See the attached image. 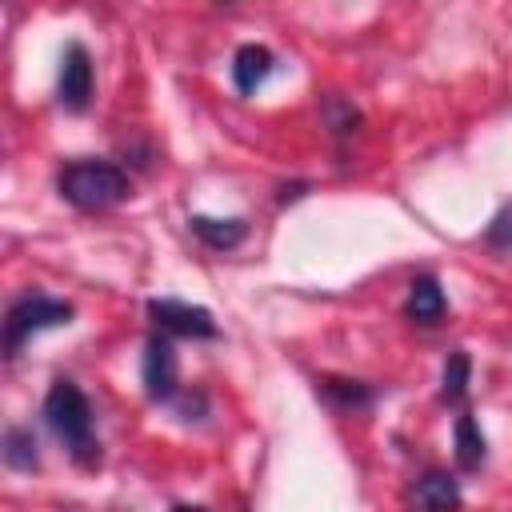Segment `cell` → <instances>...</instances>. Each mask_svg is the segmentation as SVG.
<instances>
[{
	"label": "cell",
	"instance_id": "cell-1",
	"mask_svg": "<svg viewBox=\"0 0 512 512\" xmlns=\"http://www.w3.org/2000/svg\"><path fill=\"white\" fill-rule=\"evenodd\" d=\"M44 420L56 432V440H64V448L72 452L76 464H84V468L100 464V440L92 432V404H88V396L72 380H56L48 388Z\"/></svg>",
	"mask_w": 512,
	"mask_h": 512
},
{
	"label": "cell",
	"instance_id": "cell-2",
	"mask_svg": "<svg viewBox=\"0 0 512 512\" xmlns=\"http://www.w3.org/2000/svg\"><path fill=\"white\" fill-rule=\"evenodd\" d=\"M60 196L80 212H104L128 200V176L112 160H72L56 176Z\"/></svg>",
	"mask_w": 512,
	"mask_h": 512
},
{
	"label": "cell",
	"instance_id": "cell-3",
	"mask_svg": "<svg viewBox=\"0 0 512 512\" xmlns=\"http://www.w3.org/2000/svg\"><path fill=\"white\" fill-rule=\"evenodd\" d=\"M64 324H72V304L68 300H56V296H44V292L20 296L4 316V356L16 360L20 348L32 336H40L48 328H64Z\"/></svg>",
	"mask_w": 512,
	"mask_h": 512
},
{
	"label": "cell",
	"instance_id": "cell-4",
	"mask_svg": "<svg viewBox=\"0 0 512 512\" xmlns=\"http://www.w3.org/2000/svg\"><path fill=\"white\" fill-rule=\"evenodd\" d=\"M148 320L156 324V332L168 336H192V340H212L220 328L212 320L208 308L200 304H184V300H148Z\"/></svg>",
	"mask_w": 512,
	"mask_h": 512
},
{
	"label": "cell",
	"instance_id": "cell-5",
	"mask_svg": "<svg viewBox=\"0 0 512 512\" xmlns=\"http://www.w3.org/2000/svg\"><path fill=\"white\" fill-rule=\"evenodd\" d=\"M56 100L68 112H84L92 100V60L84 44H68L60 56V76H56Z\"/></svg>",
	"mask_w": 512,
	"mask_h": 512
},
{
	"label": "cell",
	"instance_id": "cell-6",
	"mask_svg": "<svg viewBox=\"0 0 512 512\" xmlns=\"http://www.w3.org/2000/svg\"><path fill=\"white\" fill-rule=\"evenodd\" d=\"M144 392L152 400H172L176 396V348L168 332H156L144 344Z\"/></svg>",
	"mask_w": 512,
	"mask_h": 512
},
{
	"label": "cell",
	"instance_id": "cell-7",
	"mask_svg": "<svg viewBox=\"0 0 512 512\" xmlns=\"http://www.w3.org/2000/svg\"><path fill=\"white\" fill-rule=\"evenodd\" d=\"M276 68V56L264 48V44H240L236 56H232V84L240 96H252Z\"/></svg>",
	"mask_w": 512,
	"mask_h": 512
},
{
	"label": "cell",
	"instance_id": "cell-8",
	"mask_svg": "<svg viewBox=\"0 0 512 512\" xmlns=\"http://www.w3.org/2000/svg\"><path fill=\"white\" fill-rule=\"evenodd\" d=\"M444 308H448V300H444V288H440V280L436 276H416L412 284H408V300H404V316L408 320H416V324H436L440 316H444Z\"/></svg>",
	"mask_w": 512,
	"mask_h": 512
},
{
	"label": "cell",
	"instance_id": "cell-9",
	"mask_svg": "<svg viewBox=\"0 0 512 512\" xmlns=\"http://www.w3.org/2000/svg\"><path fill=\"white\" fill-rule=\"evenodd\" d=\"M188 228L196 232V240L200 244H208L212 252H228V248H236L244 236H248V224L240 220V216H192L188 220Z\"/></svg>",
	"mask_w": 512,
	"mask_h": 512
},
{
	"label": "cell",
	"instance_id": "cell-10",
	"mask_svg": "<svg viewBox=\"0 0 512 512\" xmlns=\"http://www.w3.org/2000/svg\"><path fill=\"white\" fill-rule=\"evenodd\" d=\"M452 440H456V464H460L464 472H476V468L484 464V456H488V444H484V432H480L476 416H468V412L456 416Z\"/></svg>",
	"mask_w": 512,
	"mask_h": 512
},
{
	"label": "cell",
	"instance_id": "cell-11",
	"mask_svg": "<svg viewBox=\"0 0 512 512\" xmlns=\"http://www.w3.org/2000/svg\"><path fill=\"white\" fill-rule=\"evenodd\" d=\"M412 504L416 508H456L460 504V488L448 472H428L416 480L412 488Z\"/></svg>",
	"mask_w": 512,
	"mask_h": 512
},
{
	"label": "cell",
	"instance_id": "cell-12",
	"mask_svg": "<svg viewBox=\"0 0 512 512\" xmlns=\"http://www.w3.org/2000/svg\"><path fill=\"white\" fill-rule=\"evenodd\" d=\"M0 452H4V464L16 468V472H36V468H40L36 436H32V428H24V424H12V428L4 432Z\"/></svg>",
	"mask_w": 512,
	"mask_h": 512
},
{
	"label": "cell",
	"instance_id": "cell-13",
	"mask_svg": "<svg viewBox=\"0 0 512 512\" xmlns=\"http://www.w3.org/2000/svg\"><path fill=\"white\" fill-rule=\"evenodd\" d=\"M468 376H472V360H468V352H464V348L448 352L444 372H440V400H444V404H460L464 392H468Z\"/></svg>",
	"mask_w": 512,
	"mask_h": 512
},
{
	"label": "cell",
	"instance_id": "cell-14",
	"mask_svg": "<svg viewBox=\"0 0 512 512\" xmlns=\"http://www.w3.org/2000/svg\"><path fill=\"white\" fill-rule=\"evenodd\" d=\"M324 396L336 404V408H368L372 404V388L360 384V380H344V376H324L320 380Z\"/></svg>",
	"mask_w": 512,
	"mask_h": 512
},
{
	"label": "cell",
	"instance_id": "cell-15",
	"mask_svg": "<svg viewBox=\"0 0 512 512\" xmlns=\"http://www.w3.org/2000/svg\"><path fill=\"white\" fill-rule=\"evenodd\" d=\"M324 120H328V128H332L336 136H348V132H356V124H360L356 108L344 104V100H336V96L324 100Z\"/></svg>",
	"mask_w": 512,
	"mask_h": 512
},
{
	"label": "cell",
	"instance_id": "cell-16",
	"mask_svg": "<svg viewBox=\"0 0 512 512\" xmlns=\"http://www.w3.org/2000/svg\"><path fill=\"white\" fill-rule=\"evenodd\" d=\"M484 240H488L492 248H512V204H504V208L492 216Z\"/></svg>",
	"mask_w": 512,
	"mask_h": 512
},
{
	"label": "cell",
	"instance_id": "cell-17",
	"mask_svg": "<svg viewBox=\"0 0 512 512\" xmlns=\"http://www.w3.org/2000/svg\"><path fill=\"white\" fill-rule=\"evenodd\" d=\"M304 192H308V184H304V180H300V184H284L276 200H280V204H288V200H296V196H304Z\"/></svg>",
	"mask_w": 512,
	"mask_h": 512
}]
</instances>
